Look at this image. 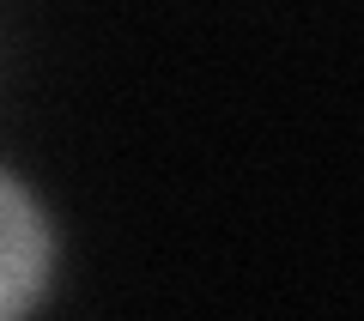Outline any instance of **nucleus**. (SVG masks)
<instances>
[{"label": "nucleus", "mask_w": 364, "mask_h": 321, "mask_svg": "<svg viewBox=\"0 0 364 321\" xmlns=\"http://www.w3.org/2000/svg\"><path fill=\"white\" fill-rule=\"evenodd\" d=\"M55 285V224L25 176L0 164V321H31Z\"/></svg>", "instance_id": "1"}]
</instances>
